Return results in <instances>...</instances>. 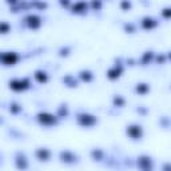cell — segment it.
I'll list each match as a JSON object with an SVG mask.
<instances>
[{
	"label": "cell",
	"instance_id": "3957f363",
	"mask_svg": "<svg viewBox=\"0 0 171 171\" xmlns=\"http://www.w3.org/2000/svg\"><path fill=\"white\" fill-rule=\"evenodd\" d=\"M128 134H130L133 138H138V137H141L142 130H141V127H138V126H133V127L128 128Z\"/></svg>",
	"mask_w": 171,
	"mask_h": 171
},
{
	"label": "cell",
	"instance_id": "277c9868",
	"mask_svg": "<svg viewBox=\"0 0 171 171\" xmlns=\"http://www.w3.org/2000/svg\"><path fill=\"white\" fill-rule=\"evenodd\" d=\"M39 116H40V120L43 123H54V122H55V116H52L50 114H42Z\"/></svg>",
	"mask_w": 171,
	"mask_h": 171
},
{
	"label": "cell",
	"instance_id": "6da1fadb",
	"mask_svg": "<svg viewBox=\"0 0 171 171\" xmlns=\"http://www.w3.org/2000/svg\"><path fill=\"white\" fill-rule=\"evenodd\" d=\"M28 86V82L27 80H14L11 82V87L15 88V90H22V88H24Z\"/></svg>",
	"mask_w": 171,
	"mask_h": 171
},
{
	"label": "cell",
	"instance_id": "ba28073f",
	"mask_svg": "<svg viewBox=\"0 0 171 171\" xmlns=\"http://www.w3.org/2000/svg\"><path fill=\"white\" fill-rule=\"evenodd\" d=\"M8 30V26L7 24H0V31H7Z\"/></svg>",
	"mask_w": 171,
	"mask_h": 171
},
{
	"label": "cell",
	"instance_id": "7a4b0ae2",
	"mask_svg": "<svg viewBox=\"0 0 171 171\" xmlns=\"http://www.w3.org/2000/svg\"><path fill=\"white\" fill-rule=\"evenodd\" d=\"M16 60H18V56L15 54H6L4 58H3V62L6 64H14Z\"/></svg>",
	"mask_w": 171,
	"mask_h": 171
},
{
	"label": "cell",
	"instance_id": "8992f818",
	"mask_svg": "<svg viewBox=\"0 0 171 171\" xmlns=\"http://www.w3.org/2000/svg\"><path fill=\"white\" fill-rule=\"evenodd\" d=\"M38 155H39V157H40V158H43V159H46V158H48V151H38Z\"/></svg>",
	"mask_w": 171,
	"mask_h": 171
},
{
	"label": "cell",
	"instance_id": "52a82bcc",
	"mask_svg": "<svg viewBox=\"0 0 171 171\" xmlns=\"http://www.w3.org/2000/svg\"><path fill=\"white\" fill-rule=\"evenodd\" d=\"M108 75H110L111 78H115V76H119V70L116 71V70H111L110 72H108Z\"/></svg>",
	"mask_w": 171,
	"mask_h": 171
},
{
	"label": "cell",
	"instance_id": "5b68a950",
	"mask_svg": "<svg viewBox=\"0 0 171 171\" xmlns=\"http://www.w3.org/2000/svg\"><path fill=\"white\" fill-rule=\"evenodd\" d=\"M36 78H38V79L40 80V82H46V79H47V76H46L44 72H43V74H42V72H38V74H36Z\"/></svg>",
	"mask_w": 171,
	"mask_h": 171
}]
</instances>
